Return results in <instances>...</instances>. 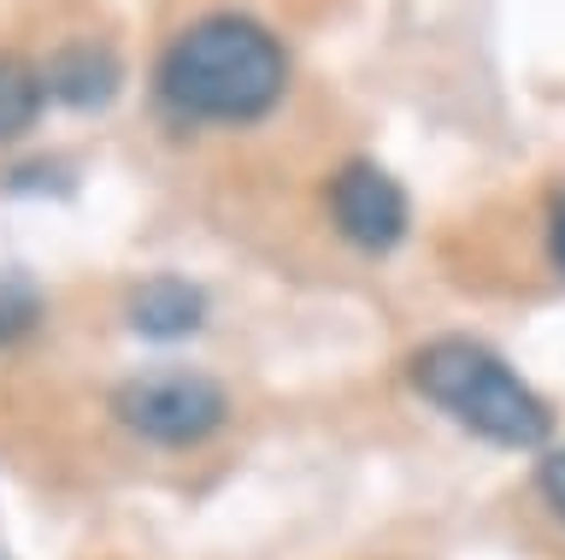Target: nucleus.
I'll use <instances>...</instances> for the list:
<instances>
[{
    "instance_id": "1",
    "label": "nucleus",
    "mask_w": 565,
    "mask_h": 560,
    "mask_svg": "<svg viewBox=\"0 0 565 560\" xmlns=\"http://www.w3.org/2000/svg\"><path fill=\"white\" fill-rule=\"evenodd\" d=\"M159 101L189 125H254L289 89V54L259 19L212 12L159 54Z\"/></svg>"
},
{
    "instance_id": "2",
    "label": "nucleus",
    "mask_w": 565,
    "mask_h": 560,
    "mask_svg": "<svg viewBox=\"0 0 565 560\" xmlns=\"http://www.w3.org/2000/svg\"><path fill=\"white\" fill-rule=\"evenodd\" d=\"M413 390L494 448H542L554 436L547 401L477 337H430L413 355Z\"/></svg>"
},
{
    "instance_id": "3",
    "label": "nucleus",
    "mask_w": 565,
    "mask_h": 560,
    "mask_svg": "<svg viewBox=\"0 0 565 560\" xmlns=\"http://www.w3.org/2000/svg\"><path fill=\"white\" fill-rule=\"evenodd\" d=\"M113 413L141 443L194 448L230 419V395L201 372H148V378H130L113 395Z\"/></svg>"
},
{
    "instance_id": "4",
    "label": "nucleus",
    "mask_w": 565,
    "mask_h": 560,
    "mask_svg": "<svg viewBox=\"0 0 565 560\" xmlns=\"http://www.w3.org/2000/svg\"><path fill=\"white\" fill-rule=\"evenodd\" d=\"M330 219L353 249L388 254V249H401L406 224H413V207H406V189L377 160H348L330 178Z\"/></svg>"
},
{
    "instance_id": "5",
    "label": "nucleus",
    "mask_w": 565,
    "mask_h": 560,
    "mask_svg": "<svg viewBox=\"0 0 565 560\" xmlns=\"http://www.w3.org/2000/svg\"><path fill=\"white\" fill-rule=\"evenodd\" d=\"M206 319V295L189 284V277H148L136 295H130V330L148 342H183L194 337Z\"/></svg>"
},
{
    "instance_id": "6",
    "label": "nucleus",
    "mask_w": 565,
    "mask_h": 560,
    "mask_svg": "<svg viewBox=\"0 0 565 560\" xmlns=\"http://www.w3.org/2000/svg\"><path fill=\"white\" fill-rule=\"evenodd\" d=\"M42 83H47V95L71 101V107H100V101H113V89H118V65L106 47H65V54L42 72Z\"/></svg>"
},
{
    "instance_id": "7",
    "label": "nucleus",
    "mask_w": 565,
    "mask_h": 560,
    "mask_svg": "<svg viewBox=\"0 0 565 560\" xmlns=\"http://www.w3.org/2000/svg\"><path fill=\"white\" fill-rule=\"evenodd\" d=\"M42 101H47L42 72H30L24 60H0V142L24 136L42 118Z\"/></svg>"
},
{
    "instance_id": "8",
    "label": "nucleus",
    "mask_w": 565,
    "mask_h": 560,
    "mask_svg": "<svg viewBox=\"0 0 565 560\" xmlns=\"http://www.w3.org/2000/svg\"><path fill=\"white\" fill-rule=\"evenodd\" d=\"M35 319H42V295H35V284L18 277V272H0V342L24 337Z\"/></svg>"
},
{
    "instance_id": "9",
    "label": "nucleus",
    "mask_w": 565,
    "mask_h": 560,
    "mask_svg": "<svg viewBox=\"0 0 565 560\" xmlns=\"http://www.w3.org/2000/svg\"><path fill=\"white\" fill-rule=\"evenodd\" d=\"M536 489H542V501L565 519V448H547V454H542V466H536Z\"/></svg>"
},
{
    "instance_id": "10",
    "label": "nucleus",
    "mask_w": 565,
    "mask_h": 560,
    "mask_svg": "<svg viewBox=\"0 0 565 560\" xmlns=\"http://www.w3.org/2000/svg\"><path fill=\"white\" fill-rule=\"evenodd\" d=\"M547 260H554V272L565 277V183L547 196Z\"/></svg>"
}]
</instances>
